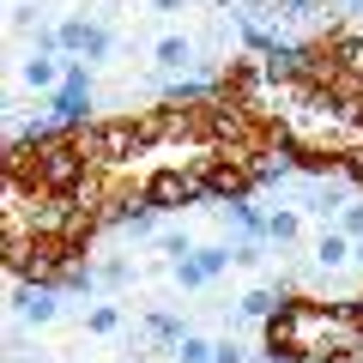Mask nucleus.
I'll list each match as a JSON object with an SVG mask.
<instances>
[{
	"mask_svg": "<svg viewBox=\"0 0 363 363\" xmlns=\"http://www.w3.org/2000/svg\"><path fill=\"white\" fill-rule=\"evenodd\" d=\"M260 363H297V357H285V351H272V357H260Z\"/></svg>",
	"mask_w": 363,
	"mask_h": 363,
	"instance_id": "6ab92c4d",
	"label": "nucleus"
},
{
	"mask_svg": "<svg viewBox=\"0 0 363 363\" xmlns=\"http://www.w3.org/2000/svg\"><path fill=\"white\" fill-rule=\"evenodd\" d=\"M61 79H67V61H61V55H30V61H25V85L30 91H61Z\"/></svg>",
	"mask_w": 363,
	"mask_h": 363,
	"instance_id": "39448f33",
	"label": "nucleus"
},
{
	"mask_svg": "<svg viewBox=\"0 0 363 363\" xmlns=\"http://www.w3.org/2000/svg\"><path fill=\"white\" fill-rule=\"evenodd\" d=\"M176 285H182V291H200V285H212V272L200 267V255H188V260H176Z\"/></svg>",
	"mask_w": 363,
	"mask_h": 363,
	"instance_id": "f8f14e48",
	"label": "nucleus"
},
{
	"mask_svg": "<svg viewBox=\"0 0 363 363\" xmlns=\"http://www.w3.org/2000/svg\"><path fill=\"white\" fill-rule=\"evenodd\" d=\"M85 116H91V73H85V61H67L61 91H49V121L55 128H79Z\"/></svg>",
	"mask_w": 363,
	"mask_h": 363,
	"instance_id": "f03ea898",
	"label": "nucleus"
},
{
	"mask_svg": "<svg viewBox=\"0 0 363 363\" xmlns=\"http://www.w3.org/2000/svg\"><path fill=\"white\" fill-rule=\"evenodd\" d=\"M157 248H164L169 260H188V255H194L200 242H194V236H188V230H157Z\"/></svg>",
	"mask_w": 363,
	"mask_h": 363,
	"instance_id": "ddd939ff",
	"label": "nucleus"
},
{
	"mask_svg": "<svg viewBox=\"0 0 363 363\" xmlns=\"http://www.w3.org/2000/svg\"><path fill=\"white\" fill-rule=\"evenodd\" d=\"M267 345L285 351L297 363H339L363 351V309H321V303L297 297L279 303L267 321Z\"/></svg>",
	"mask_w": 363,
	"mask_h": 363,
	"instance_id": "f257e3e1",
	"label": "nucleus"
},
{
	"mask_svg": "<svg viewBox=\"0 0 363 363\" xmlns=\"http://www.w3.org/2000/svg\"><path fill=\"white\" fill-rule=\"evenodd\" d=\"M145 333H152V339H157V345H176V339H182V333H188V327H182V321H176V315H152V321H145Z\"/></svg>",
	"mask_w": 363,
	"mask_h": 363,
	"instance_id": "4468645a",
	"label": "nucleus"
},
{
	"mask_svg": "<svg viewBox=\"0 0 363 363\" xmlns=\"http://www.w3.org/2000/svg\"><path fill=\"white\" fill-rule=\"evenodd\" d=\"M297 236H303V212H297V206H272V212H267V242L291 248Z\"/></svg>",
	"mask_w": 363,
	"mask_h": 363,
	"instance_id": "0eeeda50",
	"label": "nucleus"
},
{
	"mask_svg": "<svg viewBox=\"0 0 363 363\" xmlns=\"http://www.w3.org/2000/svg\"><path fill=\"white\" fill-rule=\"evenodd\" d=\"M152 61L164 67V73H188V67L200 61V43L194 37H157L152 43Z\"/></svg>",
	"mask_w": 363,
	"mask_h": 363,
	"instance_id": "20e7f679",
	"label": "nucleus"
},
{
	"mask_svg": "<svg viewBox=\"0 0 363 363\" xmlns=\"http://www.w3.org/2000/svg\"><path fill=\"white\" fill-rule=\"evenodd\" d=\"M13 309H18V321H30V327H49L55 315H61V285H18L13 291Z\"/></svg>",
	"mask_w": 363,
	"mask_h": 363,
	"instance_id": "7ed1b4c3",
	"label": "nucleus"
},
{
	"mask_svg": "<svg viewBox=\"0 0 363 363\" xmlns=\"http://www.w3.org/2000/svg\"><path fill=\"white\" fill-rule=\"evenodd\" d=\"M152 13H164V18L169 13H188V0H152Z\"/></svg>",
	"mask_w": 363,
	"mask_h": 363,
	"instance_id": "a211bd4d",
	"label": "nucleus"
},
{
	"mask_svg": "<svg viewBox=\"0 0 363 363\" xmlns=\"http://www.w3.org/2000/svg\"><path fill=\"white\" fill-rule=\"evenodd\" d=\"M351 248H357V242H351V236L333 224V230H321V236H315V267H327V272H333V267H345V260H351Z\"/></svg>",
	"mask_w": 363,
	"mask_h": 363,
	"instance_id": "423d86ee",
	"label": "nucleus"
},
{
	"mask_svg": "<svg viewBox=\"0 0 363 363\" xmlns=\"http://www.w3.org/2000/svg\"><path fill=\"white\" fill-rule=\"evenodd\" d=\"M97 279H104L109 291H121V285H128V279H133V267H128V260H116V255H109L104 267H97Z\"/></svg>",
	"mask_w": 363,
	"mask_h": 363,
	"instance_id": "dca6fc26",
	"label": "nucleus"
},
{
	"mask_svg": "<svg viewBox=\"0 0 363 363\" xmlns=\"http://www.w3.org/2000/svg\"><path fill=\"white\" fill-rule=\"evenodd\" d=\"M212 363H248V351L236 345V339H218V345H212Z\"/></svg>",
	"mask_w": 363,
	"mask_h": 363,
	"instance_id": "f3484780",
	"label": "nucleus"
},
{
	"mask_svg": "<svg viewBox=\"0 0 363 363\" xmlns=\"http://www.w3.org/2000/svg\"><path fill=\"white\" fill-rule=\"evenodd\" d=\"M194 255H200V267H206V272H212V279H218V272H224V267H236V248H230V242H200V248H194Z\"/></svg>",
	"mask_w": 363,
	"mask_h": 363,
	"instance_id": "9b49d317",
	"label": "nucleus"
},
{
	"mask_svg": "<svg viewBox=\"0 0 363 363\" xmlns=\"http://www.w3.org/2000/svg\"><path fill=\"white\" fill-rule=\"evenodd\" d=\"M169 357H176V363H212V339H200V333H182L176 345H169Z\"/></svg>",
	"mask_w": 363,
	"mask_h": 363,
	"instance_id": "6e6552de",
	"label": "nucleus"
},
{
	"mask_svg": "<svg viewBox=\"0 0 363 363\" xmlns=\"http://www.w3.org/2000/svg\"><path fill=\"white\" fill-rule=\"evenodd\" d=\"M85 333H97V339L121 333V309H116V303H97V309L85 315Z\"/></svg>",
	"mask_w": 363,
	"mask_h": 363,
	"instance_id": "1a4fd4ad",
	"label": "nucleus"
},
{
	"mask_svg": "<svg viewBox=\"0 0 363 363\" xmlns=\"http://www.w3.org/2000/svg\"><path fill=\"white\" fill-rule=\"evenodd\" d=\"M339 230H345L351 242H363V194L345 200V212H339Z\"/></svg>",
	"mask_w": 363,
	"mask_h": 363,
	"instance_id": "2eb2a0df",
	"label": "nucleus"
},
{
	"mask_svg": "<svg viewBox=\"0 0 363 363\" xmlns=\"http://www.w3.org/2000/svg\"><path fill=\"white\" fill-rule=\"evenodd\" d=\"M236 309L248 315V321H272V309H279V297H272V291H242V303H236Z\"/></svg>",
	"mask_w": 363,
	"mask_h": 363,
	"instance_id": "9d476101",
	"label": "nucleus"
}]
</instances>
